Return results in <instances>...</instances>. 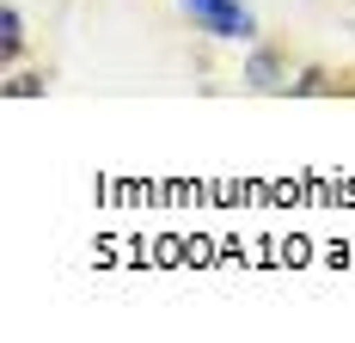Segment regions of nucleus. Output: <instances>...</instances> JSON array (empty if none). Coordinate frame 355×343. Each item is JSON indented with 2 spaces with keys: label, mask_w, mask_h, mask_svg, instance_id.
I'll return each mask as SVG.
<instances>
[{
  "label": "nucleus",
  "mask_w": 355,
  "mask_h": 343,
  "mask_svg": "<svg viewBox=\"0 0 355 343\" xmlns=\"http://www.w3.org/2000/svg\"><path fill=\"white\" fill-rule=\"evenodd\" d=\"M184 12H190L202 31H214V37H245L251 31L245 0H184Z\"/></svg>",
  "instance_id": "f257e3e1"
}]
</instances>
